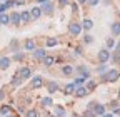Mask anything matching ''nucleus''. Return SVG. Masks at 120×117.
I'll use <instances>...</instances> for the list:
<instances>
[{"label": "nucleus", "instance_id": "f257e3e1", "mask_svg": "<svg viewBox=\"0 0 120 117\" xmlns=\"http://www.w3.org/2000/svg\"><path fill=\"white\" fill-rule=\"evenodd\" d=\"M117 79H118V70H109L103 74V80L107 82H115Z\"/></svg>", "mask_w": 120, "mask_h": 117}, {"label": "nucleus", "instance_id": "f03ea898", "mask_svg": "<svg viewBox=\"0 0 120 117\" xmlns=\"http://www.w3.org/2000/svg\"><path fill=\"white\" fill-rule=\"evenodd\" d=\"M110 58V52L107 50V49H102V50H98V62L100 64H105Z\"/></svg>", "mask_w": 120, "mask_h": 117}, {"label": "nucleus", "instance_id": "7ed1b4c3", "mask_svg": "<svg viewBox=\"0 0 120 117\" xmlns=\"http://www.w3.org/2000/svg\"><path fill=\"white\" fill-rule=\"evenodd\" d=\"M68 30H70V34H72V35H80V32H82V27H80L79 23H70Z\"/></svg>", "mask_w": 120, "mask_h": 117}, {"label": "nucleus", "instance_id": "20e7f679", "mask_svg": "<svg viewBox=\"0 0 120 117\" xmlns=\"http://www.w3.org/2000/svg\"><path fill=\"white\" fill-rule=\"evenodd\" d=\"M40 15H42V8H40V7H34L32 12H30V19H32V20H37Z\"/></svg>", "mask_w": 120, "mask_h": 117}, {"label": "nucleus", "instance_id": "39448f33", "mask_svg": "<svg viewBox=\"0 0 120 117\" xmlns=\"http://www.w3.org/2000/svg\"><path fill=\"white\" fill-rule=\"evenodd\" d=\"M42 85H43V79L40 75H37V77L32 79V87H34V89H40Z\"/></svg>", "mask_w": 120, "mask_h": 117}, {"label": "nucleus", "instance_id": "423d86ee", "mask_svg": "<svg viewBox=\"0 0 120 117\" xmlns=\"http://www.w3.org/2000/svg\"><path fill=\"white\" fill-rule=\"evenodd\" d=\"M88 94V90H87V87H75V95H77V97H85Z\"/></svg>", "mask_w": 120, "mask_h": 117}, {"label": "nucleus", "instance_id": "0eeeda50", "mask_svg": "<svg viewBox=\"0 0 120 117\" xmlns=\"http://www.w3.org/2000/svg\"><path fill=\"white\" fill-rule=\"evenodd\" d=\"M8 19H10V23H15V25H19V23H20V13L13 12L12 15H8Z\"/></svg>", "mask_w": 120, "mask_h": 117}, {"label": "nucleus", "instance_id": "6e6552de", "mask_svg": "<svg viewBox=\"0 0 120 117\" xmlns=\"http://www.w3.org/2000/svg\"><path fill=\"white\" fill-rule=\"evenodd\" d=\"M10 65V58L8 57H0V69H8Z\"/></svg>", "mask_w": 120, "mask_h": 117}, {"label": "nucleus", "instance_id": "1a4fd4ad", "mask_svg": "<svg viewBox=\"0 0 120 117\" xmlns=\"http://www.w3.org/2000/svg\"><path fill=\"white\" fill-rule=\"evenodd\" d=\"M20 22H23V23H28L30 22V12H22L20 13Z\"/></svg>", "mask_w": 120, "mask_h": 117}, {"label": "nucleus", "instance_id": "9d476101", "mask_svg": "<svg viewBox=\"0 0 120 117\" xmlns=\"http://www.w3.org/2000/svg\"><path fill=\"white\" fill-rule=\"evenodd\" d=\"M94 110H95V115H102V114H105V107L100 105V104H95V105H94Z\"/></svg>", "mask_w": 120, "mask_h": 117}, {"label": "nucleus", "instance_id": "9b49d317", "mask_svg": "<svg viewBox=\"0 0 120 117\" xmlns=\"http://www.w3.org/2000/svg\"><path fill=\"white\" fill-rule=\"evenodd\" d=\"M53 10V5L50 4V2H43V7H42V12H47V13H50Z\"/></svg>", "mask_w": 120, "mask_h": 117}, {"label": "nucleus", "instance_id": "f8f14e48", "mask_svg": "<svg viewBox=\"0 0 120 117\" xmlns=\"http://www.w3.org/2000/svg\"><path fill=\"white\" fill-rule=\"evenodd\" d=\"M112 34L113 35H120V23L118 22H113L112 23Z\"/></svg>", "mask_w": 120, "mask_h": 117}, {"label": "nucleus", "instance_id": "ddd939ff", "mask_svg": "<svg viewBox=\"0 0 120 117\" xmlns=\"http://www.w3.org/2000/svg\"><path fill=\"white\" fill-rule=\"evenodd\" d=\"M7 23H10L8 15L7 13H0V25H7Z\"/></svg>", "mask_w": 120, "mask_h": 117}, {"label": "nucleus", "instance_id": "4468645a", "mask_svg": "<svg viewBox=\"0 0 120 117\" xmlns=\"http://www.w3.org/2000/svg\"><path fill=\"white\" fill-rule=\"evenodd\" d=\"M79 72L82 74V77H85V79H88V77H90V72H88V69H85L83 65H80V67H79Z\"/></svg>", "mask_w": 120, "mask_h": 117}, {"label": "nucleus", "instance_id": "2eb2a0df", "mask_svg": "<svg viewBox=\"0 0 120 117\" xmlns=\"http://www.w3.org/2000/svg\"><path fill=\"white\" fill-rule=\"evenodd\" d=\"M22 79H28L30 77V69H27V67H23L22 70H20V74H19Z\"/></svg>", "mask_w": 120, "mask_h": 117}, {"label": "nucleus", "instance_id": "dca6fc26", "mask_svg": "<svg viewBox=\"0 0 120 117\" xmlns=\"http://www.w3.org/2000/svg\"><path fill=\"white\" fill-rule=\"evenodd\" d=\"M92 27H94V22L90 20V19H85L83 20V28H85V30H90Z\"/></svg>", "mask_w": 120, "mask_h": 117}, {"label": "nucleus", "instance_id": "f3484780", "mask_svg": "<svg viewBox=\"0 0 120 117\" xmlns=\"http://www.w3.org/2000/svg\"><path fill=\"white\" fill-rule=\"evenodd\" d=\"M57 90H58L57 82H50V84H49V92H50V94H53V92H57Z\"/></svg>", "mask_w": 120, "mask_h": 117}, {"label": "nucleus", "instance_id": "a211bd4d", "mask_svg": "<svg viewBox=\"0 0 120 117\" xmlns=\"http://www.w3.org/2000/svg\"><path fill=\"white\" fill-rule=\"evenodd\" d=\"M65 94H73L75 92V84H68V85H65V90H64Z\"/></svg>", "mask_w": 120, "mask_h": 117}, {"label": "nucleus", "instance_id": "6ab92c4d", "mask_svg": "<svg viewBox=\"0 0 120 117\" xmlns=\"http://www.w3.org/2000/svg\"><path fill=\"white\" fill-rule=\"evenodd\" d=\"M25 49H27V50H35V43H34V40H27V42H25Z\"/></svg>", "mask_w": 120, "mask_h": 117}, {"label": "nucleus", "instance_id": "aec40b11", "mask_svg": "<svg viewBox=\"0 0 120 117\" xmlns=\"http://www.w3.org/2000/svg\"><path fill=\"white\" fill-rule=\"evenodd\" d=\"M43 64H45V65H52V64H53V57L45 55V57H43Z\"/></svg>", "mask_w": 120, "mask_h": 117}, {"label": "nucleus", "instance_id": "412c9836", "mask_svg": "<svg viewBox=\"0 0 120 117\" xmlns=\"http://www.w3.org/2000/svg\"><path fill=\"white\" fill-rule=\"evenodd\" d=\"M55 114H57V117H65V110H64V107H57V109H55Z\"/></svg>", "mask_w": 120, "mask_h": 117}, {"label": "nucleus", "instance_id": "4be33fe9", "mask_svg": "<svg viewBox=\"0 0 120 117\" xmlns=\"http://www.w3.org/2000/svg\"><path fill=\"white\" fill-rule=\"evenodd\" d=\"M62 72H64L65 75H72V72H73V69H72L70 65H65V67L62 69Z\"/></svg>", "mask_w": 120, "mask_h": 117}, {"label": "nucleus", "instance_id": "5701e85b", "mask_svg": "<svg viewBox=\"0 0 120 117\" xmlns=\"http://www.w3.org/2000/svg\"><path fill=\"white\" fill-rule=\"evenodd\" d=\"M55 45H57V39H52V37H50V39L47 40V47H55Z\"/></svg>", "mask_w": 120, "mask_h": 117}, {"label": "nucleus", "instance_id": "b1692460", "mask_svg": "<svg viewBox=\"0 0 120 117\" xmlns=\"http://www.w3.org/2000/svg\"><path fill=\"white\" fill-rule=\"evenodd\" d=\"M20 82H22V77H20L19 74H17V75H15V77L12 79V84H13V85H19Z\"/></svg>", "mask_w": 120, "mask_h": 117}, {"label": "nucleus", "instance_id": "393cba45", "mask_svg": "<svg viewBox=\"0 0 120 117\" xmlns=\"http://www.w3.org/2000/svg\"><path fill=\"white\" fill-rule=\"evenodd\" d=\"M23 58H25V55H23V54H19V52H17V54H15V55H13V60H17V62H20V60H23Z\"/></svg>", "mask_w": 120, "mask_h": 117}, {"label": "nucleus", "instance_id": "a878e982", "mask_svg": "<svg viewBox=\"0 0 120 117\" xmlns=\"http://www.w3.org/2000/svg\"><path fill=\"white\" fill-rule=\"evenodd\" d=\"M97 72H98V74H105V72H107V67H105V64H100L98 69H97Z\"/></svg>", "mask_w": 120, "mask_h": 117}, {"label": "nucleus", "instance_id": "bb28decb", "mask_svg": "<svg viewBox=\"0 0 120 117\" xmlns=\"http://www.w3.org/2000/svg\"><path fill=\"white\" fill-rule=\"evenodd\" d=\"M35 57L37 58H43L45 57V50H35Z\"/></svg>", "mask_w": 120, "mask_h": 117}, {"label": "nucleus", "instance_id": "cd10ccee", "mask_svg": "<svg viewBox=\"0 0 120 117\" xmlns=\"http://www.w3.org/2000/svg\"><path fill=\"white\" fill-rule=\"evenodd\" d=\"M0 112H2L4 115H7V114L10 112V107H8V105H2V109H0Z\"/></svg>", "mask_w": 120, "mask_h": 117}, {"label": "nucleus", "instance_id": "c85d7f7f", "mask_svg": "<svg viewBox=\"0 0 120 117\" xmlns=\"http://www.w3.org/2000/svg\"><path fill=\"white\" fill-rule=\"evenodd\" d=\"M42 104H43V105H52V99H50V97H45V99L42 100Z\"/></svg>", "mask_w": 120, "mask_h": 117}, {"label": "nucleus", "instance_id": "c756f323", "mask_svg": "<svg viewBox=\"0 0 120 117\" xmlns=\"http://www.w3.org/2000/svg\"><path fill=\"white\" fill-rule=\"evenodd\" d=\"M113 45H115V40H113V39H109V40H107V47H109V49H112Z\"/></svg>", "mask_w": 120, "mask_h": 117}, {"label": "nucleus", "instance_id": "7c9ffc66", "mask_svg": "<svg viewBox=\"0 0 120 117\" xmlns=\"http://www.w3.org/2000/svg\"><path fill=\"white\" fill-rule=\"evenodd\" d=\"M38 114H37V110H28L27 112V117H37Z\"/></svg>", "mask_w": 120, "mask_h": 117}, {"label": "nucleus", "instance_id": "2f4dec72", "mask_svg": "<svg viewBox=\"0 0 120 117\" xmlns=\"http://www.w3.org/2000/svg\"><path fill=\"white\" fill-rule=\"evenodd\" d=\"M94 87H95V82H88L87 84V90H92Z\"/></svg>", "mask_w": 120, "mask_h": 117}, {"label": "nucleus", "instance_id": "473e14b6", "mask_svg": "<svg viewBox=\"0 0 120 117\" xmlns=\"http://www.w3.org/2000/svg\"><path fill=\"white\" fill-rule=\"evenodd\" d=\"M83 40H85V43H92V37H90V35H85Z\"/></svg>", "mask_w": 120, "mask_h": 117}, {"label": "nucleus", "instance_id": "72a5a7b5", "mask_svg": "<svg viewBox=\"0 0 120 117\" xmlns=\"http://www.w3.org/2000/svg\"><path fill=\"white\" fill-rule=\"evenodd\" d=\"M85 117H95V112H92V110H87V112H85Z\"/></svg>", "mask_w": 120, "mask_h": 117}, {"label": "nucleus", "instance_id": "f704fd0d", "mask_svg": "<svg viewBox=\"0 0 120 117\" xmlns=\"http://www.w3.org/2000/svg\"><path fill=\"white\" fill-rule=\"evenodd\" d=\"M110 105H112V109L115 110V109H118V102H117V100H113V102H112V104H110Z\"/></svg>", "mask_w": 120, "mask_h": 117}, {"label": "nucleus", "instance_id": "c9c22d12", "mask_svg": "<svg viewBox=\"0 0 120 117\" xmlns=\"http://www.w3.org/2000/svg\"><path fill=\"white\" fill-rule=\"evenodd\" d=\"M87 2H88L90 5H97V4L100 2V0H87Z\"/></svg>", "mask_w": 120, "mask_h": 117}, {"label": "nucleus", "instance_id": "e433bc0d", "mask_svg": "<svg viewBox=\"0 0 120 117\" xmlns=\"http://www.w3.org/2000/svg\"><path fill=\"white\" fill-rule=\"evenodd\" d=\"M83 80H85V77H79L77 80H75V84H79V85H80V84H82Z\"/></svg>", "mask_w": 120, "mask_h": 117}, {"label": "nucleus", "instance_id": "4c0bfd02", "mask_svg": "<svg viewBox=\"0 0 120 117\" xmlns=\"http://www.w3.org/2000/svg\"><path fill=\"white\" fill-rule=\"evenodd\" d=\"M67 4H68V0H60V5H62V7L67 5Z\"/></svg>", "mask_w": 120, "mask_h": 117}, {"label": "nucleus", "instance_id": "58836bf2", "mask_svg": "<svg viewBox=\"0 0 120 117\" xmlns=\"http://www.w3.org/2000/svg\"><path fill=\"white\" fill-rule=\"evenodd\" d=\"M102 117H113V114H102Z\"/></svg>", "mask_w": 120, "mask_h": 117}, {"label": "nucleus", "instance_id": "ea45409f", "mask_svg": "<svg viewBox=\"0 0 120 117\" xmlns=\"http://www.w3.org/2000/svg\"><path fill=\"white\" fill-rule=\"evenodd\" d=\"M4 95H5V92H4V90H0V99H4Z\"/></svg>", "mask_w": 120, "mask_h": 117}, {"label": "nucleus", "instance_id": "a19ab883", "mask_svg": "<svg viewBox=\"0 0 120 117\" xmlns=\"http://www.w3.org/2000/svg\"><path fill=\"white\" fill-rule=\"evenodd\" d=\"M117 52H120V43H118V45H117Z\"/></svg>", "mask_w": 120, "mask_h": 117}, {"label": "nucleus", "instance_id": "79ce46f5", "mask_svg": "<svg viewBox=\"0 0 120 117\" xmlns=\"http://www.w3.org/2000/svg\"><path fill=\"white\" fill-rule=\"evenodd\" d=\"M79 2H80V4H85V2H87V0H79Z\"/></svg>", "mask_w": 120, "mask_h": 117}, {"label": "nucleus", "instance_id": "37998d69", "mask_svg": "<svg viewBox=\"0 0 120 117\" xmlns=\"http://www.w3.org/2000/svg\"><path fill=\"white\" fill-rule=\"evenodd\" d=\"M5 117H13V115H5Z\"/></svg>", "mask_w": 120, "mask_h": 117}, {"label": "nucleus", "instance_id": "c03bdc74", "mask_svg": "<svg viewBox=\"0 0 120 117\" xmlns=\"http://www.w3.org/2000/svg\"><path fill=\"white\" fill-rule=\"evenodd\" d=\"M118 99H120V92H118Z\"/></svg>", "mask_w": 120, "mask_h": 117}]
</instances>
